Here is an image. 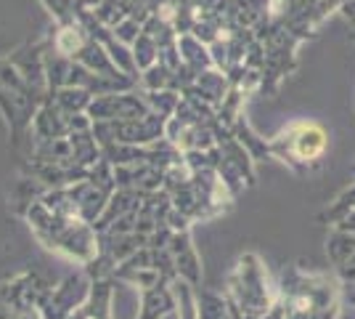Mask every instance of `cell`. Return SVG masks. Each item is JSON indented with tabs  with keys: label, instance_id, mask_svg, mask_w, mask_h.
Masks as SVG:
<instances>
[{
	"label": "cell",
	"instance_id": "1",
	"mask_svg": "<svg viewBox=\"0 0 355 319\" xmlns=\"http://www.w3.org/2000/svg\"><path fill=\"white\" fill-rule=\"evenodd\" d=\"M324 133L318 131V128H313V125H305L300 133H297V154L300 157H315V154H321L324 149Z\"/></svg>",
	"mask_w": 355,
	"mask_h": 319
}]
</instances>
